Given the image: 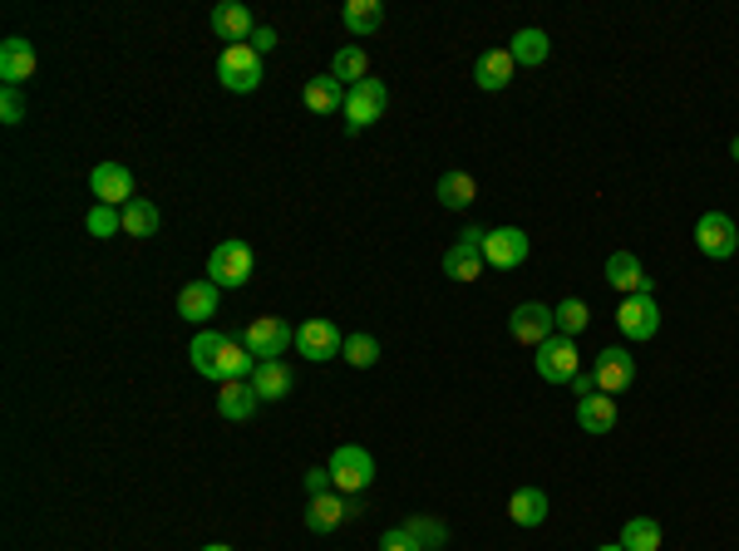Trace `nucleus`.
Masks as SVG:
<instances>
[{
    "label": "nucleus",
    "mask_w": 739,
    "mask_h": 551,
    "mask_svg": "<svg viewBox=\"0 0 739 551\" xmlns=\"http://www.w3.org/2000/svg\"><path fill=\"white\" fill-rule=\"evenodd\" d=\"M89 192H94L104 207H129L133 202V172L124 163H99L89 172Z\"/></svg>",
    "instance_id": "obj_15"
},
{
    "label": "nucleus",
    "mask_w": 739,
    "mask_h": 551,
    "mask_svg": "<svg viewBox=\"0 0 739 551\" xmlns=\"http://www.w3.org/2000/svg\"><path fill=\"white\" fill-rule=\"evenodd\" d=\"M35 69H40V54H35V44L25 35H11L0 44V79H5V89H21L25 79H35Z\"/></svg>",
    "instance_id": "obj_16"
},
{
    "label": "nucleus",
    "mask_w": 739,
    "mask_h": 551,
    "mask_svg": "<svg viewBox=\"0 0 739 551\" xmlns=\"http://www.w3.org/2000/svg\"><path fill=\"white\" fill-rule=\"evenodd\" d=\"M242 345L252 350V360H281L286 355V345H296V330L286 325L281 316H257L252 325L242 330Z\"/></svg>",
    "instance_id": "obj_6"
},
{
    "label": "nucleus",
    "mask_w": 739,
    "mask_h": 551,
    "mask_svg": "<svg viewBox=\"0 0 739 551\" xmlns=\"http://www.w3.org/2000/svg\"><path fill=\"white\" fill-rule=\"evenodd\" d=\"M434 197L449 207V213H463V207H473L479 202V182H473V172H444L439 178V188H434Z\"/></svg>",
    "instance_id": "obj_26"
},
{
    "label": "nucleus",
    "mask_w": 739,
    "mask_h": 551,
    "mask_svg": "<svg viewBox=\"0 0 739 551\" xmlns=\"http://www.w3.org/2000/svg\"><path fill=\"white\" fill-rule=\"evenodd\" d=\"M345 30L351 35H375L380 25H385V5H380V0H345Z\"/></svg>",
    "instance_id": "obj_28"
},
{
    "label": "nucleus",
    "mask_w": 739,
    "mask_h": 551,
    "mask_svg": "<svg viewBox=\"0 0 739 551\" xmlns=\"http://www.w3.org/2000/svg\"><path fill=\"white\" fill-rule=\"evenodd\" d=\"M483 266H488L483 261V227H463V236L444 252V276L469 286V281H479L483 276Z\"/></svg>",
    "instance_id": "obj_9"
},
{
    "label": "nucleus",
    "mask_w": 739,
    "mask_h": 551,
    "mask_svg": "<svg viewBox=\"0 0 739 551\" xmlns=\"http://www.w3.org/2000/svg\"><path fill=\"white\" fill-rule=\"evenodd\" d=\"M399 527H405L409 537H415L424 551H439L444 541H449V527H444V522H434V517H419V512H415V517H405V522H399Z\"/></svg>",
    "instance_id": "obj_33"
},
{
    "label": "nucleus",
    "mask_w": 739,
    "mask_h": 551,
    "mask_svg": "<svg viewBox=\"0 0 739 551\" xmlns=\"http://www.w3.org/2000/svg\"><path fill=\"white\" fill-rule=\"evenodd\" d=\"M597 551H626V547H622V541H611V547H597Z\"/></svg>",
    "instance_id": "obj_43"
},
{
    "label": "nucleus",
    "mask_w": 739,
    "mask_h": 551,
    "mask_svg": "<svg viewBox=\"0 0 739 551\" xmlns=\"http://www.w3.org/2000/svg\"><path fill=\"white\" fill-rule=\"evenodd\" d=\"M124 232L129 236H153L158 232V207H153L149 197H133L129 207H124Z\"/></svg>",
    "instance_id": "obj_32"
},
{
    "label": "nucleus",
    "mask_w": 739,
    "mask_h": 551,
    "mask_svg": "<svg viewBox=\"0 0 739 551\" xmlns=\"http://www.w3.org/2000/svg\"><path fill=\"white\" fill-rule=\"evenodd\" d=\"M296 350L306 355L311 364H326V360H335V355L345 350V335H341L335 320L316 316V320H306V325H296Z\"/></svg>",
    "instance_id": "obj_10"
},
{
    "label": "nucleus",
    "mask_w": 739,
    "mask_h": 551,
    "mask_svg": "<svg viewBox=\"0 0 739 551\" xmlns=\"http://www.w3.org/2000/svg\"><path fill=\"white\" fill-rule=\"evenodd\" d=\"M552 316H558V335H572L577 339L582 330L591 325V310H587V300H577V296H568L562 306H552Z\"/></svg>",
    "instance_id": "obj_34"
},
{
    "label": "nucleus",
    "mask_w": 739,
    "mask_h": 551,
    "mask_svg": "<svg viewBox=\"0 0 739 551\" xmlns=\"http://www.w3.org/2000/svg\"><path fill=\"white\" fill-rule=\"evenodd\" d=\"M527 252H533V242H527L523 227H493V232H483V261L498 266V271L523 266Z\"/></svg>",
    "instance_id": "obj_11"
},
{
    "label": "nucleus",
    "mask_w": 739,
    "mask_h": 551,
    "mask_svg": "<svg viewBox=\"0 0 739 551\" xmlns=\"http://www.w3.org/2000/svg\"><path fill=\"white\" fill-rule=\"evenodd\" d=\"M326 467H331V477H335V492H345V498H360V492L375 483V458L365 453L360 444H341Z\"/></svg>",
    "instance_id": "obj_3"
},
{
    "label": "nucleus",
    "mask_w": 739,
    "mask_h": 551,
    "mask_svg": "<svg viewBox=\"0 0 739 551\" xmlns=\"http://www.w3.org/2000/svg\"><path fill=\"white\" fill-rule=\"evenodd\" d=\"M380 551H424L415 537H409L405 527H385V537H380Z\"/></svg>",
    "instance_id": "obj_38"
},
{
    "label": "nucleus",
    "mask_w": 739,
    "mask_h": 551,
    "mask_svg": "<svg viewBox=\"0 0 739 551\" xmlns=\"http://www.w3.org/2000/svg\"><path fill=\"white\" fill-rule=\"evenodd\" d=\"M607 286L622 291V296H655L651 276H646V266L636 261L632 252H611L607 256Z\"/></svg>",
    "instance_id": "obj_17"
},
{
    "label": "nucleus",
    "mask_w": 739,
    "mask_h": 551,
    "mask_svg": "<svg viewBox=\"0 0 739 551\" xmlns=\"http://www.w3.org/2000/svg\"><path fill=\"white\" fill-rule=\"evenodd\" d=\"M572 394H577V399H587V394H601V389H597V374L582 370L577 380H572Z\"/></svg>",
    "instance_id": "obj_41"
},
{
    "label": "nucleus",
    "mask_w": 739,
    "mask_h": 551,
    "mask_svg": "<svg viewBox=\"0 0 739 551\" xmlns=\"http://www.w3.org/2000/svg\"><path fill=\"white\" fill-rule=\"evenodd\" d=\"M508 517H513L518 527H543L547 522V492L543 488H518L513 502H508Z\"/></svg>",
    "instance_id": "obj_29"
},
{
    "label": "nucleus",
    "mask_w": 739,
    "mask_h": 551,
    "mask_svg": "<svg viewBox=\"0 0 739 551\" xmlns=\"http://www.w3.org/2000/svg\"><path fill=\"white\" fill-rule=\"evenodd\" d=\"M345 364H355V370H375L380 364V339L375 335H345Z\"/></svg>",
    "instance_id": "obj_35"
},
{
    "label": "nucleus",
    "mask_w": 739,
    "mask_h": 551,
    "mask_svg": "<svg viewBox=\"0 0 739 551\" xmlns=\"http://www.w3.org/2000/svg\"><path fill=\"white\" fill-rule=\"evenodd\" d=\"M696 246H700V256H710V261H729V256L739 252V227L729 222L725 213H705L696 222Z\"/></svg>",
    "instance_id": "obj_12"
},
{
    "label": "nucleus",
    "mask_w": 739,
    "mask_h": 551,
    "mask_svg": "<svg viewBox=\"0 0 739 551\" xmlns=\"http://www.w3.org/2000/svg\"><path fill=\"white\" fill-rule=\"evenodd\" d=\"M246 44H252V50H257V54H271V50H277V30H271V25H257V30H252V40H246Z\"/></svg>",
    "instance_id": "obj_40"
},
{
    "label": "nucleus",
    "mask_w": 739,
    "mask_h": 551,
    "mask_svg": "<svg viewBox=\"0 0 739 551\" xmlns=\"http://www.w3.org/2000/svg\"><path fill=\"white\" fill-rule=\"evenodd\" d=\"M591 374H597L601 394H626L636 384V360L622 350V345H607V350L597 355V364H591Z\"/></svg>",
    "instance_id": "obj_14"
},
{
    "label": "nucleus",
    "mask_w": 739,
    "mask_h": 551,
    "mask_svg": "<svg viewBox=\"0 0 739 551\" xmlns=\"http://www.w3.org/2000/svg\"><path fill=\"white\" fill-rule=\"evenodd\" d=\"M85 232H89V236H114V232H124V207H104V202H94V207H89V217H85Z\"/></svg>",
    "instance_id": "obj_36"
},
{
    "label": "nucleus",
    "mask_w": 739,
    "mask_h": 551,
    "mask_svg": "<svg viewBox=\"0 0 739 551\" xmlns=\"http://www.w3.org/2000/svg\"><path fill=\"white\" fill-rule=\"evenodd\" d=\"M217 79H222L227 94H252L262 85V54L252 44H227L217 54Z\"/></svg>",
    "instance_id": "obj_4"
},
{
    "label": "nucleus",
    "mask_w": 739,
    "mask_h": 551,
    "mask_svg": "<svg viewBox=\"0 0 739 551\" xmlns=\"http://www.w3.org/2000/svg\"><path fill=\"white\" fill-rule=\"evenodd\" d=\"M217 306H222V286H213V281H188V286L178 291V316L193 320V325H203V320L217 316Z\"/></svg>",
    "instance_id": "obj_18"
},
{
    "label": "nucleus",
    "mask_w": 739,
    "mask_h": 551,
    "mask_svg": "<svg viewBox=\"0 0 739 551\" xmlns=\"http://www.w3.org/2000/svg\"><path fill=\"white\" fill-rule=\"evenodd\" d=\"M577 424H582V434H611V428H616V399H611V394H587V399H577Z\"/></svg>",
    "instance_id": "obj_25"
},
{
    "label": "nucleus",
    "mask_w": 739,
    "mask_h": 551,
    "mask_svg": "<svg viewBox=\"0 0 739 551\" xmlns=\"http://www.w3.org/2000/svg\"><path fill=\"white\" fill-rule=\"evenodd\" d=\"M508 54H513V64L537 69V64L552 54V40H547V30H518L513 40H508Z\"/></svg>",
    "instance_id": "obj_30"
},
{
    "label": "nucleus",
    "mask_w": 739,
    "mask_h": 551,
    "mask_svg": "<svg viewBox=\"0 0 739 551\" xmlns=\"http://www.w3.org/2000/svg\"><path fill=\"white\" fill-rule=\"evenodd\" d=\"M188 355H193V370L203 374V380H217V384L252 380V370H257V360H252V350L242 345V335H217V330H203V335H193Z\"/></svg>",
    "instance_id": "obj_1"
},
{
    "label": "nucleus",
    "mask_w": 739,
    "mask_h": 551,
    "mask_svg": "<svg viewBox=\"0 0 739 551\" xmlns=\"http://www.w3.org/2000/svg\"><path fill=\"white\" fill-rule=\"evenodd\" d=\"M21 118H25L21 89H5V94H0V124H21Z\"/></svg>",
    "instance_id": "obj_37"
},
{
    "label": "nucleus",
    "mask_w": 739,
    "mask_h": 551,
    "mask_svg": "<svg viewBox=\"0 0 739 551\" xmlns=\"http://www.w3.org/2000/svg\"><path fill=\"white\" fill-rule=\"evenodd\" d=\"M341 522H351V498H345V492H321V498L306 502V531L326 537V531H335Z\"/></svg>",
    "instance_id": "obj_20"
},
{
    "label": "nucleus",
    "mask_w": 739,
    "mask_h": 551,
    "mask_svg": "<svg viewBox=\"0 0 739 551\" xmlns=\"http://www.w3.org/2000/svg\"><path fill=\"white\" fill-rule=\"evenodd\" d=\"M257 403H262V394L252 389V380H232L217 394V413H222L227 424H246V419L257 413Z\"/></svg>",
    "instance_id": "obj_21"
},
{
    "label": "nucleus",
    "mask_w": 739,
    "mask_h": 551,
    "mask_svg": "<svg viewBox=\"0 0 739 551\" xmlns=\"http://www.w3.org/2000/svg\"><path fill=\"white\" fill-rule=\"evenodd\" d=\"M729 158H735V163H739V138H735V143H729Z\"/></svg>",
    "instance_id": "obj_42"
},
{
    "label": "nucleus",
    "mask_w": 739,
    "mask_h": 551,
    "mask_svg": "<svg viewBox=\"0 0 739 551\" xmlns=\"http://www.w3.org/2000/svg\"><path fill=\"white\" fill-rule=\"evenodd\" d=\"M513 54L508 50H483L479 60H473V85L483 89V94H504L508 85H513Z\"/></svg>",
    "instance_id": "obj_19"
},
{
    "label": "nucleus",
    "mask_w": 739,
    "mask_h": 551,
    "mask_svg": "<svg viewBox=\"0 0 739 551\" xmlns=\"http://www.w3.org/2000/svg\"><path fill=\"white\" fill-rule=\"evenodd\" d=\"M306 492H311V498H321V492H335L331 467H306Z\"/></svg>",
    "instance_id": "obj_39"
},
{
    "label": "nucleus",
    "mask_w": 739,
    "mask_h": 551,
    "mask_svg": "<svg viewBox=\"0 0 739 551\" xmlns=\"http://www.w3.org/2000/svg\"><path fill=\"white\" fill-rule=\"evenodd\" d=\"M252 389L262 394V403H277L296 389V374H291L286 360H262L257 370H252Z\"/></svg>",
    "instance_id": "obj_22"
},
{
    "label": "nucleus",
    "mask_w": 739,
    "mask_h": 551,
    "mask_svg": "<svg viewBox=\"0 0 739 551\" xmlns=\"http://www.w3.org/2000/svg\"><path fill=\"white\" fill-rule=\"evenodd\" d=\"M203 551H232V547H222V541H213V547H203Z\"/></svg>",
    "instance_id": "obj_44"
},
{
    "label": "nucleus",
    "mask_w": 739,
    "mask_h": 551,
    "mask_svg": "<svg viewBox=\"0 0 739 551\" xmlns=\"http://www.w3.org/2000/svg\"><path fill=\"white\" fill-rule=\"evenodd\" d=\"M616 330H622L632 345L655 339L661 335V300L655 296H622V306H616Z\"/></svg>",
    "instance_id": "obj_7"
},
{
    "label": "nucleus",
    "mask_w": 739,
    "mask_h": 551,
    "mask_svg": "<svg viewBox=\"0 0 739 551\" xmlns=\"http://www.w3.org/2000/svg\"><path fill=\"white\" fill-rule=\"evenodd\" d=\"M331 79L335 85H345V89H355L360 79H370V54H365L360 44H341L335 60H331Z\"/></svg>",
    "instance_id": "obj_27"
},
{
    "label": "nucleus",
    "mask_w": 739,
    "mask_h": 551,
    "mask_svg": "<svg viewBox=\"0 0 739 551\" xmlns=\"http://www.w3.org/2000/svg\"><path fill=\"white\" fill-rule=\"evenodd\" d=\"M385 108H390L385 79H360V85L345 94V128H351V133H360V128H370L375 118H385Z\"/></svg>",
    "instance_id": "obj_8"
},
{
    "label": "nucleus",
    "mask_w": 739,
    "mask_h": 551,
    "mask_svg": "<svg viewBox=\"0 0 739 551\" xmlns=\"http://www.w3.org/2000/svg\"><path fill=\"white\" fill-rule=\"evenodd\" d=\"M207 281L222 286V291H242L246 281H252V246H246L242 236L217 242L213 256H207Z\"/></svg>",
    "instance_id": "obj_2"
},
{
    "label": "nucleus",
    "mask_w": 739,
    "mask_h": 551,
    "mask_svg": "<svg viewBox=\"0 0 739 551\" xmlns=\"http://www.w3.org/2000/svg\"><path fill=\"white\" fill-rule=\"evenodd\" d=\"M537 374H543V384H572L582 374V355H577V339L572 335H552L537 345L533 355Z\"/></svg>",
    "instance_id": "obj_5"
},
{
    "label": "nucleus",
    "mask_w": 739,
    "mask_h": 551,
    "mask_svg": "<svg viewBox=\"0 0 739 551\" xmlns=\"http://www.w3.org/2000/svg\"><path fill=\"white\" fill-rule=\"evenodd\" d=\"M622 547L626 551H661V522L655 517H632L622 527Z\"/></svg>",
    "instance_id": "obj_31"
},
{
    "label": "nucleus",
    "mask_w": 739,
    "mask_h": 551,
    "mask_svg": "<svg viewBox=\"0 0 739 551\" xmlns=\"http://www.w3.org/2000/svg\"><path fill=\"white\" fill-rule=\"evenodd\" d=\"M213 30L222 35L227 44H246L252 30H257V21H252V11H246L242 0H222V5L213 11Z\"/></svg>",
    "instance_id": "obj_23"
},
{
    "label": "nucleus",
    "mask_w": 739,
    "mask_h": 551,
    "mask_svg": "<svg viewBox=\"0 0 739 551\" xmlns=\"http://www.w3.org/2000/svg\"><path fill=\"white\" fill-rule=\"evenodd\" d=\"M345 94H351V89L335 85L331 75L306 79V89H301V99H306V108H311V114H345Z\"/></svg>",
    "instance_id": "obj_24"
},
{
    "label": "nucleus",
    "mask_w": 739,
    "mask_h": 551,
    "mask_svg": "<svg viewBox=\"0 0 739 551\" xmlns=\"http://www.w3.org/2000/svg\"><path fill=\"white\" fill-rule=\"evenodd\" d=\"M508 330H513L518 345H543V339H552V330H558V316H552V306H543V300H523V306L508 316Z\"/></svg>",
    "instance_id": "obj_13"
}]
</instances>
